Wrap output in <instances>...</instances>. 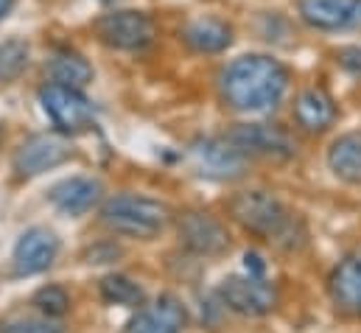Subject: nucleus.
<instances>
[{
	"mask_svg": "<svg viewBox=\"0 0 361 333\" xmlns=\"http://www.w3.org/2000/svg\"><path fill=\"white\" fill-rule=\"evenodd\" d=\"M288 82L291 76L283 62L267 54H247L221 71L219 90L235 112H269L283 101Z\"/></svg>",
	"mask_w": 361,
	"mask_h": 333,
	"instance_id": "1",
	"label": "nucleus"
},
{
	"mask_svg": "<svg viewBox=\"0 0 361 333\" xmlns=\"http://www.w3.org/2000/svg\"><path fill=\"white\" fill-rule=\"evenodd\" d=\"M230 216L250 230L252 236L274 244L277 250H300L305 247V224L297 213H291L277 196L267 190H244L230 202Z\"/></svg>",
	"mask_w": 361,
	"mask_h": 333,
	"instance_id": "2",
	"label": "nucleus"
},
{
	"mask_svg": "<svg viewBox=\"0 0 361 333\" xmlns=\"http://www.w3.org/2000/svg\"><path fill=\"white\" fill-rule=\"evenodd\" d=\"M101 219L118 236L149 241L169 227L171 210L160 199H149V196H137V193H121L104 205Z\"/></svg>",
	"mask_w": 361,
	"mask_h": 333,
	"instance_id": "3",
	"label": "nucleus"
},
{
	"mask_svg": "<svg viewBox=\"0 0 361 333\" xmlns=\"http://www.w3.org/2000/svg\"><path fill=\"white\" fill-rule=\"evenodd\" d=\"M39 104L56 132L62 135H82L95 123V109L87 101V95L79 87L51 82L39 90Z\"/></svg>",
	"mask_w": 361,
	"mask_h": 333,
	"instance_id": "4",
	"label": "nucleus"
},
{
	"mask_svg": "<svg viewBox=\"0 0 361 333\" xmlns=\"http://www.w3.org/2000/svg\"><path fill=\"white\" fill-rule=\"evenodd\" d=\"M219 300L230 311L241 317H267L277 308V289L267 277H252V274H233L224 277L219 286Z\"/></svg>",
	"mask_w": 361,
	"mask_h": 333,
	"instance_id": "5",
	"label": "nucleus"
},
{
	"mask_svg": "<svg viewBox=\"0 0 361 333\" xmlns=\"http://www.w3.org/2000/svg\"><path fill=\"white\" fill-rule=\"evenodd\" d=\"M95 31L104 45L118 51H143L154 42V20L143 11H112L95 23Z\"/></svg>",
	"mask_w": 361,
	"mask_h": 333,
	"instance_id": "6",
	"label": "nucleus"
},
{
	"mask_svg": "<svg viewBox=\"0 0 361 333\" xmlns=\"http://www.w3.org/2000/svg\"><path fill=\"white\" fill-rule=\"evenodd\" d=\"M227 140L238 146L247 157H267V160H288L297 152L294 138L271 123H238L230 129Z\"/></svg>",
	"mask_w": 361,
	"mask_h": 333,
	"instance_id": "7",
	"label": "nucleus"
},
{
	"mask_svg": "<svg viewBox=\"0 0 361 333\" xmlns=\"http://www.w3.org/2000/svg\"><path fill=\"white\" fill-rule=\"evenodd\" d=\"M193 166L210 179H238L247 171V155L227 138H204L190 146Z\"/></svg>",
	"mask_w": 361,
	"mask_h": 333,
	"instance_id": "8",
	"label": "nucleus"
},
{
	"mask_svg": "<svg viewBox=\"0 0 361 333\" xmlns=\"http://www.w3.org/2000/svg\"><path fill=\"white\" fill-rule=\"evenodd\" d=\"M328 294L342 317L361 320V247L350 250L328 274Z\"/></svg>",
	"mask_w": 361,
	"mask_h": 333,
	"instance_id": "9",
	"label": "nucleus"
},
{
	"mask_svg": "<svg viewBox=\"0 0 361 333\" xmlns=\"http://www.w3.org/2000/svg\"><path fill=\"white\" fill-rule=\"evenodd\" d=\"M177 233H180V241L196 255H221V252L230 247V233L227 227L210 216V213H202V210H188L180 216V224H177Z\"/></svg>",
	"mask_w": 361,
	"mask_h": 333,
	"instance_id": "10",
	"label": "nucleus"
},
{
	"mask_svg": "<svg viewBox=\"0 0 361 333\" xmlns=\"http://www.w3.org/2000/svg\"><path fill=\"white\" fill-rule=\"evenodd\" d=\"M71 146L68 140L56 138V135H31L28 140L20 143L17 155H14V171L20 176H39L51 168L62 166L65 160H71Z\"/></svg>",
	"mask_w": 361,
	"mask_h": 333,
	"instance_id": "11",
	"label": "nucleus"
},
{
	"mask_svg": "<svg viewBox=\"0 0 361 333\" xmlns=\"http://www.w3.org/2000/svg\"><path fill=\"white\" fill-rule=\"evenodd\" d=\"M297 11L317 31L361 28V0H300Z\"/></svg>",
	"mask_w": 361,
	"mask_h": 333,
	"instance_id": "12",
	"label": "nucleus"
},
{
	"mask_svg": "<svg viewBox=\"0 0 361 333\" xmlns=\"http://www.w3.org/2000/svg\"><path fill=\"white\" fill-rule=\"evenodd\" d=\"M59 255V238L48 227L25 230L14 244V272L23 277L45 272Z\"/></svg>",
	"mask_w": 361,
	"mask_h": 333,
	"instance_id": "13",
	"label": "nucleus"
},
{
	"mask_svg": "<svg viewBox=\"0 0 361 333\" xmlns=\"http://www.w3.org/2000/svg\"><path fill=\"white\" fill-rule=\"evenodd\" d=\"M188 325V311L177 297L163 294L152 305L140 308L129 322V333H182Z\"/></svg>",
	"mask_w": 361,
	"mask_h": 333,
	"instance_id": "14",
	"label": "nucleus"
},
{
	"mask_svg": "<svg viewBox=\"0 0 361 333\" xmlns=\"http://www.w3.org/2000/svg\"><path fill=\"white\" fill-rule=\"evenodd\" d=\"M101 182L92 179V176H71V179H62L51 188L48 199L51 205L65 213V216H85L87 210H92L98 202H101Z\"/></svg>",
	"mask_w": 361,
	"mask_h": 333,
	"instance_id": "15",
	"label": "nucleus"
},
{
	"mask_svg": "<svg viewBox=\"0 0 361 333\" xmlns=\"http://www.w3.org/2000/svg\"><path fill=\"white\" fill-rule=\"evenodd\" d=\"M294 118H297V123L305 132L319 135V132H325V129L334 126V121H336V104H334V98L322 87H308L294 101Z\"/></svg>",
	"mask_w": 361,
	"mask_h": 333,
	"instance_id": "16",
	"label": "nucleus"
},
{
	"mask_svg": "<svg viewBox=\"0 0 361 333\" xmlns=\"http://www.w3.org/2000/svg\"><path fill=\"white\" fill-rule=\"evenodd\" d=\"M182 40L196 54H221L233 45V28L219 17H199L185 25Z\"/></svg>",
	"mask_w": 361,
	"mask_h": 333,
	"instance_id": "17",
	"label": "nucleus"
},
{
	"mask_svg": "<svg viewBox=\"0 0 361 333\" xmlns=\"http://www.w3.org/2000/svg\"><path fill=\"white\" fill-rule=\"evenodd\" d=\"M328 168L350 185H361V132L336 138L328 149Z\"/></svg>",
	"mask_w": 361,
	"mask_h": 333,
	"instance_id": "18",
	"label": "nucleus"
},
{
	"mask_svg": "<svg viewBox=\"0 0 361 333\" xmlns=\"http://www.w3.org/2000/svg\"><path fill=\"white\" fill-rule=\"evenodd\" d=\"M48 73L51 79L59 84H68V87H87L92 82V65L76 51H56L51 59H48Z\"/></svg>",
	"mask_w": 361,
	"mask_h": 333,
	"instance_id": "19",
	"label": "nucleus"
},
{
	"mask_svg": "<svg viewBox=\"0 0 361 333\" xmlns=\"http://www.w3.org/2000/svg\"><path fill=\"white\" fill-rule=\"evenodd\" d=\"M101 297L109 305H143V289L126 274H109L101 280Z\"/></svg>",
	"mask_w": 361,
	"mask_h": 333,
	"instance_id": "20",
	"label": "nucleus"
},
{
	"mask_svg": "<svg viewBox=\"0 0 361 333\" xmlns=\"http://www.w3.org/2000/svg\"><path fill=\"white\" fill-rule=\"evenodd\" d=\"M28 68V45L23 40L0 42V82H14Z\"/></svg>",
	"mask_w": 361,
	"mask_h": 333,
	"instance_id": "21",
	"label": "nucleus"
},
{
	"mask_svg": "<svg viewBox=\"0 0 361 333\" xmlns=\"http://www.w3.org/2000/svg\"><path fill=\"white\" fill-rule=\"evenodd\" d=\"M31 303L37 305V311H39L42 317H51V320L65 317L68 308H71V297H68V291L59 289V286H42V289L34 294Z\"/></svg>",
	"mask_w": 361,
	"mask_h": 333,
	"instance_id": "22",
	"label": "nucleus"
},
{
	"mask_svg": "<svg viewBox=\"0 0 361 333\" xmlns=\"http://www.w3.org/2000/svg\"><path fill=\"white\" fill-rule=\"evenodd\" d=\"M0 333H65V328L59 322H54L51 317H42V320L20 317V320L0 322Z\"/></svg>",
	"mask_w": 361,
	"mask_h": 333,
	"instance_id": "23",
	"label": "nucleus"
},
{
	"mask_svg": "<svg viewBox=\"0 0 361 333\" xmlns=\"http://www.w3.org/2000/svg\"><path fill=\"white\" fill-rule=\"evenodd\" d=\"M339 65L348 73H353V76L361 79V48H342L339 51Z\"/></svg>",
	"mask_w": 361,
	"mask_h": 333,
	"instance_id": "24",
	"label": "nucleus"
},
{
	"mask_svg": "<svg viewBox=\"0 0 361 333\" xmlns=\"http://www.w3.org/2000/svg\"><path fill=\"white\" fill-rule=\"evenodd\" d=\"M244 266H247V274H252V277H267V263H264V258H261L258 252H247V255H244Z\"/></svg>",
	"mask_w": 361,
	"mask_h": 333,
	"instance_id": "25",
	"label": "nucleus"
},
{
	"mask_svg": "<svg viewBox=\"0 0 361 333\" xmlns=\"http://www.w3.org/2000/svg\"><path fill=\"white\" fill-rule=\"evenodd\" d=\"M121 255V250H115V247H95L90 250V263H109V260H115Z\"/></svg>",
	"mask_w": 361,
	"mask_h": 333,
	"instance_id": "26",
	"label": "nucleus"
},
{
	"mask_svg": "<svg viewBox=\"0 0 361 333\" xmlns=\"http://www.w3.org/2000/svg\"><path fill=\"white\" fill-rule=\"evenodd\" d=\"M14 8V0H0V20Z\"/></svg>",
	"mask_w": 361,
	"mask_h": 333,
	"instance_id": "27",
	"label": "nucleus"
},
{
	"mask_svg": "<svg viewBox=\"0 0 361 333\" xmlns=\"http://www.w3.org/2000/svg\"><path fill=\"white\" fill-rule=\"evenodd\" d=\"M0 140H3V129H0Z\"/></svg>",
	"mask_w": 361,
	"mask_h": 333,
	"instance_id": "28",
	"label": "nucleus"
}]
</instances>
